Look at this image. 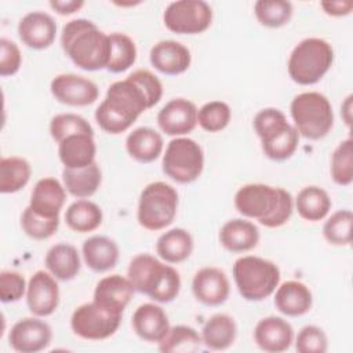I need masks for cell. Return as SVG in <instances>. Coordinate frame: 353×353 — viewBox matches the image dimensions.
Masks as SVG:
<instances>
[{"mask_svg":"<svg viewBox=\"0 0 353 353\" xmlns=\"http://www.w3.org/2000/svg\"><path fill=\"white\" fill-rule=\"evenodd\" d=\"M150 108L143 90L128 76L109 85L105 99L95 110V120L105 132L117 135L127 131Z\"/></svg>","mask_w":353,"mask_h":353,"instance_id":"obj_1","label":"cell"},{"mask_svg":"<svg viewBox=\"0 0 353 353\" xmlns=\"http://www.w3.org/2000/svg\"><path fill=\"white\" fill-rule=\"evenodd\" d=\"M234 207L245 218L256 219L265 228H280L294 211V199L283 188L247 183L234 194Z\"/></svg>","mask_w":353,"mask_h":353,"instance_id":"obj_2","label":"cell"},{"mask_svg":"<svg viewBox=\"0 0 353 353\" xmlns=\"http://www.w3.org/2000/svg\"><path fill=\"white\" fill-rule=\"evenodd\" d=\"M61 47L80 69L95 72L106 69L109 62V34L90 19L77 18L66 22L61 33Z\"/></svg>","mask_w":353,"mask_h":353,"instance_id":"obj_3","label":"cell"},{"mask_svg":"<svg viewBox=\"0 0 353 353\" xmlns=\"http://www.w3.org/2000/svg\"><path fill=\"white\" fill-rule=\"evenodd\" d=\"M127 277L135 291L148 295L159 303L172 302L181 291V276L178 270L150 254L135 255L130 261Z\"/></svg>","mask_w":353,"mask_h":353,"instance_id":"obj_4","label":"cell"},{"mask_svg":"<svg viewBox=\"0 0 353 353\" xmlns=\"http://www.w3.org/2000/svg\"><path fill=\"white\" fill-rule=\"evenodd\" d=\"M254 130L265 156L273 161L290 159L299 145V134L277 108H265L254 117Z\"/></svg>","mask_w":353,"mask_h":353,"instance_id":"obj_5","label":"cell"},{"mask_svg":"<svg viewBox=\"0 0 353 353\" xmlns=\"http://www.w3.org/2000/svg\"><path fill=\"white\" fill-rule=\"evenodd\" d=\"M334 62L332 46L319 37L299 41L290 54L287 70L292 81L299 85H312L320 81Z\"/></svg>","mask_w":353,"mask_h":353,"instance_id":"obj_6","label":"cell"},{"mask_svg":"<svg viewBox=\"0 0 353 353\" xmlns=\"http://www.w3.org/2000/svg\"><path fill=\"white\" fill-rule=\"evenodd\" d=\"M233 280L245 301L259 302L269 298L279 287L280 269L269 259L245 255L236 259Z\"/></svg>","mask_w":353,"mask_h":353,"instance_id":"obj_7","label":"cell"},{"mask_svg":"<svg viewBox=\"0 0 353 353\" xmlns=\"http://www.w3.org/2000/svg\"><path fill=\"white\" fill-rule=\"evenodd\" d=\"M290 112L299 137L310 141L324 138L334 125L332 105L317 91L298 94L291 102Z\"/></svg>","mask_w":353,"mask_h":353,"instance_id":"obj_8","label":"cell"},{"mask_svg":"<svg viewBox=\"0 0 353 353\" xmlns=\"http://www.w3.org/2000/svg\"><path fill=\"white\" fill-rule=\"evenodd\" d=\"M178 192L171 185L157 181L146 185L141 192L137 219L152 232L165 229L172 223L178 210Z\"/></svg>","mask_w":353,"mask_h":353,"instance_id":"obj_9","label":"cell"},{"mask_svg":"<svg viewBox=\"0 0 353 353\" xmlns=\"http://www.w3.org/2000/svg\"><path fill=\"white\" fill-rule=\"evenodd\" d=\"M163 172L178 183H192L203 172L204 153L192 138L176 137L171 139L163 154Z\"/></svg>","mask_w":353,"mask_h":353,"instance_id":"obj_10","label":"cell"},{"mask_svg":"<svg viewBox=\"0 0 353 353\" xmlns=\"http://www.w3.org/2000/svg\"><path fill=\"white\" fill-rule=\"evenodd\" d=\"M163 21L176 34H199L211 26L212 8L203 0H178L165 7Z\"/></svg>","mask_w":353,"mask_h":353,"instance_id":"obj_11","label":"cell"},{"mask_svg":"<svg viewBox=\"0 0 353 353\" xmlns=\"http://www.w3.org/2000/svg\"><path fill=\"white\" fill-rule=\"evenodd\" d=\"M121 317L123 314L112 313L92 301L74 309L70 317V328L85 341H103L119 330Z\"/></svg>","mask_w":353,"mask_h":353,"instance_id":"obj_12","label":"cell"},{"mask_svg":"<svg viewBox=\"0 0 353 353\" xmlns=\"http://www.w3.org/2000/svg\"><path fill=\"white\" fill-rule=\"evenodd\" d=\"M52 97L68 106H88L98 99V85L80 74L63 73L52 79L50 84Z\"/></svg>","mask_w":353,"mask_h":353,"instance_id":"obj_13","label":"cell"},{"mask_svg":"<svg viewBox=\"0 0 353 353\" xmlns=\"http://www.w3.org/2000/svg\"><path fill=\"white\" fill-rule=\"evenodd\" d=\"M51 339V327L37 316L18 320L8 334V343L18 353L41 352L50 346Z\"/></svg>","mask_w":353,"mask_h":353,"instance_id":"obj_14","label":"cell"},{"mask_svg":"<svg viewBox=\"0 0 353 353\" xmlns=\"http://www.w3.org/2000/svg\"><path fill=\"white\" fill-rule=\"evenodd\" d=\"M26 305L33 316H51L59 305V287L57 279L44 270H37L26 288Z\"/></svg>","mask_w":353,"mask_h":353,"instance_id":"obj_15","label":"cell"},{"mask_svg":"<svg viewBox=\"0 0 353 353\" xmlns=\"http://www.w3.org/2000/svg\"><path fill=\"white\" fill-rule=\"evenodd\" d=\"M196 105L186 98H174L168 101L157 113L160 130L170 137H183L192 132L197 125Z\"/></svg>","mask_w":353,"mask_h":353,"instance_id":"obj_16","label":"cell"},{"mask_svg":"<svg viewBox=\"0 0 353 353\" xmlns=\"http://www.w3.org/2000/svg\"><path fill=\"white\" fill-rule=\"evenodd\" d=\"M194 298L205 306H219L226 302L230 294V284L223 270L205 266L196 272L192 280Z\"/></svg>","mask_w":353,"mask_h":353,"instance_id":"obj_17","label":"cell"},{"mask_svg":"<svg viewBox=\"0 0 353 353\" xmlns=\"http://www.w3.org/2000/svg\"><path fill=\"white\" fill-rule=\"evenodd\" d=\"M254 341L258 347L268 353H281L294 342L292 325L279 316L261 319L254 328Z\"/></svg>","mask_w":353,"mask_h":353,"instance_id":"obj_18","label":"cell"},{"mask_svg":"<svg viewBox=\"0 0 353 353\" xmlns=\"http://www.w3.org/2000/svg\"><path fill=\"white\" fill-rule=\"evenodd\" d=\"M57 34L54 18L43 11H32L21 18L18 23V36L21 41L32 50L48 48Z\"/></svg>","mask_w":353,"mask_h":353,"instance_id":"obj_19","label":"cell"},{"mask_svg":"<svg viewBox=\"0 0 353 353\" xmlns=\"http://www.w3.org/2000/svg\"><path fill=\"white\" fill-rule=\"evenodd\" d=\"M134 292L135 288L128 277L110 274L97 283L92 301L112 313L123 314Z\"/></svg>","mask_w":353,"mask_h":353,"instance_id":"obj_20","label":"cell"},{"mask_svg":"<svg viewBox=\"0 0 353 353\" xmlns=\"http://www.w3.org/2000/svg\"><path fill=\"white\" fill-rule=\"evenodd\" d=\"M152 66L163 74L176 76L186 72L192 62L190 51L186 46L175 40H161L149 52Z\"/></svg>","mask_w":353,"mask_h":353,"instance_id":"obj_21","label":"cell"},{"mask_svg":"<svg viewBox=\"0 0 353 353\" xmlns=\"http://www.w3.org/2000/svg\"><path fill=\"white\" fill-rule=\"evenodd\" d=\"M131 324L135 334L150 343L161 342L171 328L167 313L156 303L139 305L132 314Z\"/></svg>","mask_w":353,"mask_h":353,"instance_id":"obj_22","label":"cell"},{"mask_svg":"<svg viewBox=\"0 0 353 353\" xmlns=\"http://www.w3.org/2000/svg\"><path fill=\"white\" fill-rule=\"evenodd\" d=\"M65 200V186L58 179L47 176L36 182L30 194L29 207L44 218H59Z\"/></svg>","mask_w":353,"mask_h":353,"instance_id":"obj_23","label":"cell"},{"mask_svg":"<svg viewBox=\"0 0 353 353\" xmlns=\"http://www.w3.org/2000/svg\"><path fill=\"white\" fill-rule=\"evenodd\" d=\"M219 243L229 252H248L259 243V229L248 219H229L219 230Z\"/></svg>","mask_w":353,"mask_h":353,"instance_id":"obj_24","label":"cell"},{"mask_svg":"<svg viewBox=\"0 0 353 353\" xmlns=\"http://www.w3.org/2000/svg\"><path fill=\"white\" fill-rule=\"evenodd\" d=\"M97 145L94 135L74 134L58 143V156L65 168L79 170L95 163Z\"/></svg>","mask_w":353,"mask_h":353,"instance_id":"obj_25","label":"cell"},{"mask_svg":"<svg viewBox=\"0 0 353 353\" xmlns=\"http://www.w3.org/2000/svg\"><path fill=\"white\" fill-rule=\"evenodd\" d=\"M313 295L309 287L296 280L283 283L276 288L274 306L276 309L290 317L303 316L312 309Z\"/></svg>","mask_w":353,"mask_h":353,"instance_id":"obj_26","label":"cell"},{"mask_svg":"<svg viewBox=\"0 0 353 353\" xmlns=\"http://www.w3.org/2000/svg\"><path fill=\"white\" fill-rule=\"evenodd\" d=\"M81 255L92 272L105 273L117 265L120 252L114 240L106 236H91L84 240Z\"/></svg>","mask_w":353,"mask_h":353,"instance_id":"obj_27","label":"cell"},{"mask_svg":"<svg viewBox=\"0 0 353 353\" xmlns=\"http://www.w3.org/2000/svg\"><path fill=\"white\" fill-rule=\"evenodd\" d=\"M164 141L160 132L150 127H138L125 138V149L135 161L148 164L160 157Z\"/></svg>","mask_w":353,"mask_h":353,"instance_id":"obj_28","label":"cell"},{"mask_svg":"<svg viewBox=\"0 0 353 353\" xmlns=\"http://www.w3.org/2000/svg\"><path fill=\"white\" fill-rule=\"evenodd\" d=\"M44 263L47 270L59 281L73 280L81 268L77 248L68 243L52 245L46 254Z\"/></svg>","mask_w":353,"mask_h":353,"instance_id":"obj_29","label":"cell"},{"mask_svg":"<svg viewBox=\"0 0 353 353\" xmlns=\"http://www.w3.org/2000/svg\"><path fill=\"white\" fill-rule=\"evenodd\" d=\"M203 345L210 350H226L234 343L237 325L233 317L216 313L211 316L201 330Z\"/></svg>","mask_w":353,"mask_h":353,"instance_id":"obj_30","label":"cell"},{"mask_svg":"<svg viewBox=\"0 0 353 353\" xmlns=\"http://www.w3.org/2000/svg\"><path fill=\"white\" fill-rule=\"evenodd\" d=\"M156 252L167 263L185 262L193 252V237L182 228L170 229L157 239Z\"/></svg>","mask_w":353,"mask_h":353,"instance_id":"obj_31","label":"cell"},{"mask_svg":"<svg viewBox=\"0 0 353 353\" xmlns=\"http://www.w3.org/2000/svg\"><path fill=\"white\" fill-rule=\"evenodd\" d=\"M62 181L66 192H69L73 197L87 199L91 197L101 186L102 172L95 161L88 167L79 170L63 168Z\"/></svg>","mask_w":353,"mask_h":353,"instance_id":"obj_32","label":"cell"},{"mask_svg":"<svg viewBox=\"0 0 353 353\" xmlns=\"http://www.w3.org/2000/svg\"><path fill=\"white\" fill-rule=\"evenodd\" d=\"M331 199L320 186H305L295 197V208L301 218L309 222L324 219L331 210Z\"/></svg>","mask_w":353,"mask_h":353,"instance_id":"obj_33","label":"cell"},{"mask_svg":"<svg viewBox=\"0 0 353 353\" xmlns=\"http://www.w3.org/2000/svg\"><path fill=\"white\" fill-rule=\"evenodd\" d=\"M103 214L94 201L80 199L73 201L65 211V222L68 228L76 233H88L98 229L102 223Z\"/></svg>","mask_w":353,"mask_h":353,"instance_id":"obj_34","label":"cell"},{"mask_svg":"<svg viewBox=\"0 0 353 353\" xmlns=\"http://www.w3.org/2000/svg\"><path fill=\"white\" fill-rule=\"evenodd\" d=\"M32 175V167L23 157L10 156L0 160V192L15 193L23 189Z\"/></svg>","mask_w":353,"mask_h":353,"instance_id":"obj_35","label":"cell"},{"mask_svg":"<svg viewBox=\"0 0 353 353\" xmlns=\"http://www.w3.org/2000/svg\"><path fill=\"white\" fill-rule=\"evenodd\" d=\"M110 52L106 69L112 73H123L128 70L137 59V46L125 33L114 32L109 34Z\"/></svg>","mask_w":353,"mask_h":353,"instance_id":"obj_36","label":"cell"},{"mask_svg":"<svg viewBox=\"0 0 353 353\" xmlns=\"http://www.w3.org/2000/svg\"><path fill=\"white\" fill-rule=\"evenodd\" d=\"M163 353H194L201 345V335L189 325L171 327L161 342L157 343Z\"/></svg>","mask_w":353,"mask_h":353,"instance_id":"obj_37","label":"cell"},{"mask_svg":"<svg viewBox=\"0 0 353 353\" xmlns=\"http://www.w3.org/2000/svg\"><path fill=\"white\" fill-rule=\"evenodd\" d=\"M292 4L285 0H258L254 4V14L258 22L266 28H281L292 17Z\"/></svg>","mask_w":353,"mask_h":353,"instance_id":"obj_38","label":"cell"},{"mask_svg":"<svg viewBox=\"0 0 353 353\" xmlns=\"http://www.w3.org/2000/svg\"><path fill=\"white\" fill-rule=\"evenodd\" d=\"M332 181L339 186H349L353 181V141L346 138L335 148L330 167Z\"/></svg>","mask_w":353,"mask_h":353,"instance_id":"obj_39","label":"cell"},{"mask_svg":"<svg viewBox=\"0 0 353 353\" xmlns=\"http://www.w3.org/2000/svg\"><path fill=\"white\" fill-rule=\"evenodd\" d=\"M352 211L339 210L325 221L323 226V236L332 245H349L352 243Z\"/></svg>","mask_w":353,"mask_h":353,"instance_id":"obj_40","label":"cell"},{"mask_svg":"<svg viewBox=\"0 0 353 353\" xmlns=\"http://www.w3.org/2000/svg\"><path fill=\"white\" fill-rule=\"evenodd\" d=\"M232 110L226 102L210 101L197 112V124L207 132H218L228 127Z\"/></svg>","mask_w":353,"mask_h":353,"instance_id":"obj_41","label":"cell"},{"mask_svg":"<svg viewBox=\"0 0 353 353\" xmlns=\"http://www.w3.org/2000/svg\"><path fill=\"white\" fill-rule=\"evenodd\" d=\"M50 134L52 139L59 143L66 137L74 134L94 135V130L84 117L76 113H59L50 121Z\"/></svg>","mask_w":353,"mask_h":353,"instance_id":"obj_42","label":"cell"},{"mask_svg":"<svg viewBox=\"0 0 353 353\" xmlns=\"http://www.w3.org/2000/svg\"><path fill=\"white\" fill-rule=\"evenodd\" d=\"M21 226L26 236L33 240H47L59 228V218H44L36 214L29 205L21 215Z\"/></svg>","mask_w":353,"mask_h":353,"instance_id":"obj_43","label":"cell"},{"mask_svg":"<svg viewBox=\"0 0 353 353\" xmlns=\"http://www.w3.org/2000/svg\"><path fill=\"white\" fill-rule=\"evenodd\" d=\"M295 349L299 353H325L328 349L327 335L317 325H305L298 331Z\"/></svg>","mask_w":353,"mask_h":353,"instance_id":"obj_44","label":"cell"},{"mask_svg":"<svg viewBox=\"0 0 353 353\" xmlns=\"http://www.w3.org/2000/svg\"><path fill=\"white\" fill-rule=\"evenodd\" d=\"M28 285L23 276L15 270H3L0 273V299L4 303L19 301Z\"/></svg>","mask_w":353,"mask_h":353,"instance_id":"obj_45","label":"cell"},{"mask_svg":"<svg viewBox=\"0 0 353 353\" xmlns=\"http://www.w3.org/2000/svg\"><path fill=\"white\" fill-rule=\"evenodd\" d=\"M22 63V55L18 46L6 39H0V76L8 77L14 76Z\"/></svg>","mask_w":353,"mask_h":353,"instance_id":"obj_46","label":"cell"},{"mask_svg":"<svg viewBox=\"0 0 353 353\" xmlns=\"http://www.w3.org/2000/svg\"><path fill=\"white\" fill-rule=\"evenodd\" d=\"M320 6L324 12L331 17H345L350 14L353 8L352 1H321Z\"/></svg>","mask_w":353,"mask_h":353,"instance_id":"obj_47","label":"cell"},{"mask_svg":"<svg viewBox=\"0 0 353 353\" xmlns=\"http://www.w3.org/2000/svg\"><path fill=\"white\" fill-rule=\"evenodd\" d=\"M84 6L83 0H51L50 7L59 15H70Z\"/></svg>","mask_w":353,"mask_h":353,"instance_id":"obj_48","label":"cell"},{"mask_svg":"<svg viewBox=\"0 0 353 353\" xmlns=\"http://www.w3.org/2000/svg\"><path fill=\"white\" fill-rule=\"evenodd\" d=\"M352 98H353L352 95H347L341 106V114L347 127H350L352 124Z\"/></svg>","mask_w":353,"mask_h":353,"instance_id":"obj_49","label":"cell"}]
</instances>
